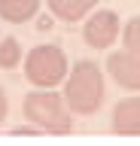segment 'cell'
<instances>
[{"label": "cell", "instance_id": "4", "mask_svg": "<svg viewBox=\"0 0 140 146\" xmlns=\"http://www.w3.org/2000/svg\"><path fill=\"white\" fill-rule=\"evenodd\" d=\"M119 36V15L113 9H98L82 25V40L88 49H107Z\"/></svg>", "mask_w": 140, "mask_h": 146}, {"label": "cell", "instance_id": "1", "mask_svg": "<svg viewBox=\"0 0 140 146\" xmlns=\"http://www.w3.org/2000/svg\"><path fill=\"white\" fill-rule=\"evenodd\" d=\"M64 100L70 113L88 116L94 110H101L104 104V73L94 61H76L70 76L64 79Z\"/></svg>", "mask_w": 140, "mask_h": 146}, {"label": "cell", "instance_id": "10", "mask_svg": "<svg viewBox=\"0 0 140 146\" xmlns=\"http://www.w3.org/2000/svg\"><path fill=\"white\" fill-rule=\"evenodd\" d=\"M122 43H125L128 52H137L140 55V15H134L128 25H125V31H122Z\"/></svg>", "mask_w": 140, "mask_h": 146}, {"label": "cell", "instance_id": "13", "mask_svg": "<svg viewBox=\"0 0 140 146\" xmlns=\"http://www.w3.org/2000/svg\"><path fill=\"white\" fill-rule=\"evenodd\" d=\"M49 27H52V18H49V15L37 18V31H49Z\"/></svg>", "mask_w": 140, "mask_h": 146}, {"label": "cell", "instance_id": "3", "mask_svg": "<svg viewBox=\"0 0 140 146\" xmlns=\"http://www.w3.org/2000/svg\"><path fill=\"white\" fill-rule=\"evenodd\" d=\"M25 76L37 88H55L67 79V58L61 46H34L25 58Z\"/></svg>", "mask_w": 140, "mask_h": 146}, {"label": "cell", "instance_id": "7", "mask_svg": "<svg viewBox=\"0 0 140 146\" xmlns=\"http://www.w3.org/2000/svg\"><path fill=\"white\" fill-rule=\"evenodd\" d=\"M46 3H49L55 18H61V21H79V18H85L94 9L98 0H46Z\"/></svg>", "mask_w": 140, "mask_h": 146}, {"label": "cell", "instance_id": "2", "mask_svg": "<svg viewBox=\"0 0 140 146\" xmlns=\"http://www.w3.org/2000/svg\"><path fill=\"white\" fill-rule=\"evenodd\" d=\"M25 119L34 122V128H40L43 134H70L73 131V119H70V107H67L64 94L52 88L25 94Z\"/></svg>", "mask_w": 140, "mask_h": 146}, {"label": "cell", "instance_id": "8", "mask_svg": "<svg viewBox=\"0 0 140 146\" xmlns=\"http://www.w3.org/2000/svg\"><path fill=\"white\" fill-rule=\"evenodd\" d=\"M40 9V0H0V18L3 21H31Z\"/></svg>", "mask_w": 140, "mask_h": 146}, {"label": "cell", "instance_id": "6", "mask_svg": "<svg viewBox=\"0 0 140 146\" xmlns=\"http://www.w3.org/2000/svg\"><path fill=\"white\" fill-rule=\"evenodd\" d=\"M113 131L116 134H140V98H125L113 110Z\"/></svg>", "mask_w": 140, "mask_h": 146}, {"label": "cell", "instance_id": "9", "mask_svg": "<svg viewBox=\"0 0 140 146\" xmlns=\"http://www.w3.org/2000/svg\"><path fill=\"white\" fill-rule=\"evenodd\" d=\"M21 61V46L15 36H3L0 40V67L3 70H9V67H15V64Z\"/></svg>", "mask_w": 140, "mask_h": 146}, {"label": "cell", "instance_id": "11", "mask_svg": "<svg viewBox=\"0 0 140 146\" xmlns=\"http://www.w3.org/2000/svg\"><path fill=\"white\" fill-rule=\"evenodd\" d=\"M34 134H43L40 128H12V137H34Z\"/></svg>", "mask_w": 140, "mask_h": 146}, {"label": "cell", "instance_id": "5", "mask_svg": "<svg viewBox=\"0 0 140 146\" xmlns=\"http://www.w3.org/2000/svg\"><path fill=\"white\" fill-rule=\"evenodd\" d=\"M107 70L116 79V85L128 91H140V55L137 52H128V49L113 52L107 58Z\"/></svg>", "mask_w": 140, "mask_h": 146}, {"label": "cell", "instance_id": "12", "mask_svg": "<svg viewBox=\"0 0 140 146\" xmlns=\"http://www.w3.org/2000/svg\"><path fill=\"white\" fill-rule=\"evenodd\" d=\"M6 110H9V104H6V91L0 88V122L6 119Z\"/></svg>", "mask_w": 140, "mask_h": 146}]
</instances>
